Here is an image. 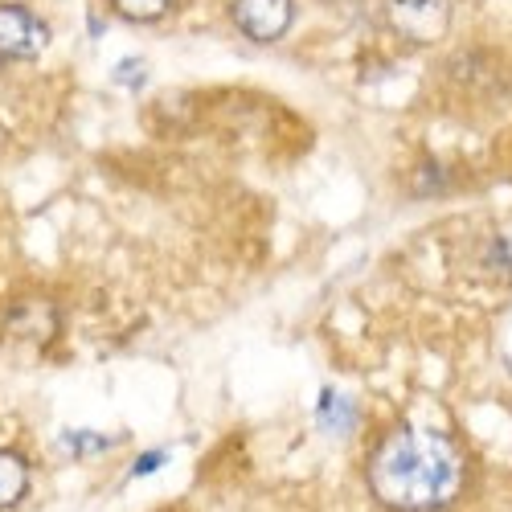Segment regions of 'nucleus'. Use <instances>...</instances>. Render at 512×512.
I'll return each instance as SVG.
<instances>
[{"label":"nucleus","mask_w":512,"mask_h":512,"mask_svg":"<svg viewBox=\"0 0 512 512\" xmlns=\"http://www.w3.org/2000/svg\"><path fill=\"white\" fill-rule=\"evenodd\" d=\"M164 459H168V455H160V451H148V455H144V459H140V463L132 467V476H148V472H152V467H160Z\"/></svg>","instance_id":"nucleus-8"},{"label":"nucleus","mask_w":512,"mask_h":512,"mask_svg":"<svg viewBox=\"0 0 512 512\" xmlns=\"http://www.w3.org/2000/svg\"><path fill=\"white\" fill-rule=\"evenodd\" d=\"M46 25H41L29 9L0 5V58H37L46 50Z\"/></svg>","instance_id":"nucleus-4"},{"label":"nucleus","mask_w":512,"mask_h":512,"mask_svg":"<svg viewBox=\"0 0 512 512\" xmlns=\"http://www.w3.org/2000/svg\"><path fill=\"white\" fill-rule=\"evenodd\" d=\"M463 451L431 426H398L369 455V488L394 512H439L463 488Z\"/></svg>","instance_id":"nucleus-1"},{"label":"nucleus","mask_w":512,"mask_h":512,"mask_svg":"<svg viewBox=\"0 0 512 512\" xmlns=\"http://www.w3.org/2000/svg\"><path fill=\"white\" fill-rule=\"evenodd\" d=\"M295 21V0H234V25L250 41H279Z\"/></svg>","instance_id":"nucleus-3"},{"label":"nucleus","mask_w":512,"mask_h":512,"mask_svg":"<svg viewBox=\"0 0 512 512\" xmlns=\"http://www.w3.org/2000/svg\"><path fill=\"white\" fill-rule=\"evenodd\" d=\"M29 488V467L13 455V451H0V508H13Z\"/></svg>","instance_id":"nucleus-6"},{"label":"nucleus","mask_w":512,"mask_h":512,"mask_svg":"<svg viewBox=\"0 0 512 512\" xmlns=\"http://www.w3.org/2000/svg\"><path fill=\"white\" fill-rule=\"evenodd\" d=\"M451 0H386V21L414 46H435L451 29Z\"/></svg>","instance_id":"nucleus-2"},{"label":"nucleus","mask_w":512,"mask_h":512,"mask_svg":"<svg viewBox=\"0 0 512 512\" xmlns=\"http://www.w3.org/2000/svg\"><path fill=\"white\" fill-rule=\"evenodd\" d=\"M320 422H324V431H332V435H349L353 422H357V406L345 394H340V390H324V398H320Z\"/></svg>","instance_id":"nucleus-5"},{"label":"nucleus","mask_w":512,"mask_h":512,"mask_svg":"<svg viewBox=\"0 0 512 512\" xmlns=\"http://www.w3.org/2000/svg\"><path fill=\"white\" fill-rule=\"evenodd\" d=\"M115 13L123 21H136V25H148V21H160L177 0H111Z\"/></svg>","instance_id":"nucleus-7"}]
</instances>
